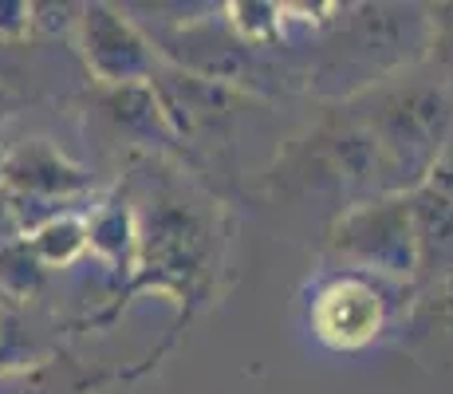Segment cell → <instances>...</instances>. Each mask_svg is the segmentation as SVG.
Here are the masks:
<instances>
[{"instance_id":"52a82bcc","label":"cell","mask_w":453,"mask_h":394,"mask_svg":"<svg viewBox=\"0 0 453 394\" xmlns=\"http://www.w3.org/2000/svg\"><path fill=\"white\" fill-rule=\"evenodd\" d=\"M418 241V288H441L453 280V146L406 194Z\"/></svg>"},{"instance_id":"277c9868","label":"cell","mask_w":453,"mask_h":394,"mask_svg":"<svg viewBox=\"0 0 453 394\" xmlns=\"http://www.w3.org/2000/svg\"><path fill=\"white\" fill-rule=\"evenodd\" d=\"M0 186L20 209L24 233H32L40 221L64 213L67 201L91 194L95 178L87 166L72 162L48 138H24L0 154Z\"/></svg>"},{"instance_id":"ba28073f","label":"cell","mask_w":453,"mask_h":394,"mask_svg":"<svg viewBox=\"0 0 453 394\" xmlns=\"http://www.w3.org/2000/svg\"><path fill=\"white\" fill-rule=\"evenodd\" d=\"M205 252V233L197 225V217L189 209L162 201L154 213H146L138 221V257L134 265H154L162 276H178L186 280L189 273H197Z\"/></svg>"},{"instance_id":"7a4b0ae2","label":"cell","mask_w":453,"mask_h":394,"mask_svg":"<svg viewBox=\"0 0 453 394\" xmlns=\"http://www.w3.org/2000/svg\"><path fill=\"white\" fill-rule=\"evenodd\" d=\"M343 107L379 143L398 194H411L453 146V95L426 72V64L351 95Z\"/></svg>"},{"instance_id":"6da1fadb","label":"cell","mask_w":453,"mask_h":394,"mask_svg":"<svg viewBox=\"0 0 453 394\" xmlns=\"http://www.w3.org/2000/svg\"><path fill=\"white\" fill-rule=\"evenodd\" d=\"M430 20L426 4H355L339 8L316 36L308 83L331 99H351L382 79L411 72L426 59Z\"/></svg>"},{"instance_id":"ac0fdd59","label":"cell","mask_w":453,"mask_h":394,"mask_svg":"<svg viewBox=\"0 0 453 394\" xmlns=\"http://www.w3.org/2000/svg\"><path fill=\"white\" fill-rule=\"evenodd\" d=\"M12 107H16V95H12V87L0 79V119H8L12 115Z\"/></svg>"},{"instance_id":"8992f818","label":"cell","mask_w":453,"mask_h":394,"mask_svg":"<svg viewBox=\"0 0 453 394\" xmlns=\"http://www.w3.org/2000/svg\"><path fill=\"white\" fill-rule=\"evenodd\" d=\"M387 328V292L382 280L339 273L316 292L311 304V331L319 344L335 352H359L374 344Z\"/></svg>"},{"instance_id":"9a60e30c","label":"cell","mask_w":453,"mask_h":394,"mask_svg":"<svg viewBox=\"0 0 453 394\" xmlns=\"http://www.w3.org/2000/svg\"><path fill=\"white\" fill-rule=\"evenodd\" d=\"M32 32V0H0V43H20Z\"/></svg>"},{"instance_id":"4fadbf2b","label":"cell","mask_w":453,"mask_h":394,"mask_svg":"<svg viewBox=\"0 0 453 394\" xmlns=\"http://www.w3.org/2000/svg\"><path fill=\"white\" fill-rule=\"evenodd\" d=\"M426 20H430V40H426L422 64L453 95V0H446V4H426Z\"/></svg>"},{"instance_id":"3957f363","label":"cell","mask_w":453,"mask_h":394,"mask_svg":"<svg viewBox=\"0 0 453 394\" xmlns=\"http://www.w3.org/2000/svg\"><path fill=\"white\" fill-rule=\"evenodd\" d=\"M327 257L355 276L418 284V241L406 194L371 197L335 213L327 229Z\"/></svg>"},{"instance_id":"5b68a950","label":"cell","mask_w":453,"mask_h":394,"mask_svg":"<svg viewBox=\"0 0 453 394\" xmlns=\"http://www.w3.org/2000/svg\"><path fill=\"white\" fill-rule=\"evenodd\" d=\"M80 56L91 79L111 91V87H134L150 83L158 72V48L150 32L119 4H80V24H75Z\"/></svg>"},{"instance_id":"7c38bea8","label":"cell","mask_w":453,"mask_h":394,"mask_svg":"<svg viewBox=\"0 0 453 394\" xmlns=\"http://www.w3.org/2000/svg\"><path fill=\"white\" fill-rule=\"evenodd\" d=\"M43 280H48V268H43L40 257L32 252L28 236H20V241H12L8 249H0V300H8V304L32 300L43 288Z\"/></svg>"},{"instance_id":"30bf717a","label":"cell","mask_w":453,"mask_h":394,"mask_svg":"<svg viewBox=\"0 0 453 394\" xmlns=\"http://www.w3.org/2000/svg\"><path fill=\"white\" fill-rule=\"evenodd\" d=\"M87 236H91V249L99 252V257H107L115 268H134L138 225L127 205L111 201V205H103L95 217H87Z\"/></svg>"},{"instance_id":"9c48e42d","label":"cell","mask_w":453,"mask_h":394,"mask_svg":"<svg viewBox=\"0 0 453 394\" xmlns=\"http://www.w3.org/2000/svg\"><path fill=\"white\" fill-rule=\"evenodd\" d=\"M28 244H32V252L40 257V265L48 268V273H51V268L75 265V260L91 249V236H87V217L64 209V213L40 221L36 229L28 233Z\"/></svg>"},{"instance_id":"8fae6325","label":"cell","mask_w":453,"mask_h":394,"mask_svg":"<svg viewBox=\"0 0 453 394\" xmlns=\"http://www.w3.org/2000/svg\"><path fill=\"white\" fill-rule=\"evenodd\" d=\"M103 107L107 115L127 130H138V135H158L165 138L170 127H165V115H162V103L154 95L150 83H134V87H111L103 91Z\"/></svg>"},{"instance_id":"5bb4252c","label":"cell","mask_w":453,"mask_h":394,"mask_svg":"<svg viewBox=\"0 0 453 394\" xmlns=\"http://www.w3.org/2000/svg\"><path fill=\"white\" fill-rule=\"evenodd\" d=\"M32 359H36V336H32L28 320L16 312V304L0 300V371L28 367Z\"/></svg>"},{"instance_id":"e0dca14e","label":"cell","mask_w":453,"mask_h":394,"mask_svg":"<svg viewBox=\"0 0 453 394\" xmlns=\"http://www.w3.org/2000/svg\"><path fill=\"white\" fill-rule=\"evenodd\" d=\"M24 233V221H20V209H16L12 194H8L4 186H0V249H8L12 241H20Z\"/></svg>"},{"instance_id":"2e32d148","label":"cell","mask_w":453,"mask_h":394,"mask_svg":"<svg viewBox=\"0 0 453 394\" xmlns=\"http://www.w3.org/2000/svg\"><path fill=\"white\" fill-rule=\"evenodd\" d=\"M80 24V4H32V32H72Z\"/></svg>"}]
</instances>
